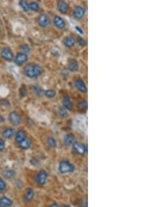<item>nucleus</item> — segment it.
Segmentation results:
<instances>
[{"instance_id": "obj_16", "label": "nucleus", "mask_w": 157, "mask_h": 207, "mask_svg": "<svg viewBox=\"0 0 157 207\" xmlns=\"http://www.w3.org/2000/svg\"><path fill=\"white\" fill-rule=\"evenodd\" d=\"M27 138V134L24 130H20L16 132V135H15V142H17V144H19L20 142H21L23 140H24L25 138Z\"/></svg>"}, {"instance_id": "obj_25", "label": "nucleus", "mask_w": 157, "mask_h": 207, "mask_svg": "<svg viewBox=\"0 0 157 207\" xmlns=\"http://www.w3.org/2000/svg\"><path fill=\"white\" fill-rule=\"evenodd\" d=\"M29 10L35 11V12H36V11H38L40 9L39 4L35 2V1H32V2L29 3Z\"/></svg>"}, {"instance_id": "obj_8", "label": "nucleus", "mask_w": 157, "mask_h": 207, "mask_svg": "<svg viewBox=\"0 0 157 207\" xmlns=\"http://www.w3.org/2000/svg\"><path fill=\"white\" fill-rule=\"evenodd\" d=\"M86 13V10L85 8L80 7V6H77L74 8L73 9V16L77 20H80L82 19V17L85 16Z\"/></svg>"}, {"instance_id": "obj_32", "label": "nucleus", "mask_w": 157, "mask_h": 207, "mask_svg": "<svg viewBox=\"0 0 157 207\" xmlns=\"http://www.w3.org/2000/svg\"><path fill=\"white\" fill-rule=\"evenodd\" d=\"M5 148V142L2 139H0V151H3Z\"/></svg>"}, {"instance_id": "obj_29", "label": "nucleus", "mask_w": 157, "mask_h": 207, "mask_svg": "<svg viewBox=\"0 0 157 207\" xmlns=\"http://www.w3.org/2000/svg\"><path fill=\"white\" fill-rule=\"evenodd\" d=\"M7 188V183L2 179L0 178V193L2 192Z\"/></svg>"}, {"instance_id": "obj_21", "label": "nucleus", "mask_w": 157, "mask_h": 207, "mask_svg": "<svg viewBox=\"0 0 157 207\" xmlns=\"http://www.w3.org/2000/svg\"><path fill=\"white\" fill-rule=\"evenodd\" d=\"M18 144H19V146L21 148V149L26 150L29 149V147L31 146V140L27 137L24 140H23L22 142H20Z\"/></svg>"}, {"instance_id": "obj_17", "label": "nucleus", "mask_w": 157, "mask_h": 207, "mask_svg": "<svg viewBox=\"0 0 157 207\" xmlns=\"http://www.w3.org/2000/svg\"><path fill=\"white\" fill-rule=\"evenodd\" d=\"M34 191L33 189L31 188H28L27 189L26 193H25V194L24 195V200L25 202H30V201L32 200L33 198H34Z\"/></svg>"}, {"instance_id": "obj_27", "label": "nucleus", "mask_w": 157, "mask_h": 207, "mask_svg": "<svg viewBox=\"0 0 157 207\" xmlns=\"http://www.w3.org/2000/svg\"><path fill=\"white\" fill-rule=\"evenodd\" d=\"M59 112H60V116L64 117V118L67 117L68 116L67 111H66V109L64 106L60 107V108H59Z\"/></svg>"}, {"instance_id": "obj_30", "label": "nucleus", "mask_w": 157, "mask_h": 207, "mask_svg": "<svg viewBox=\"0 0 157 207\" xmlns=\"http://www.w3.org/2000/svg\"><path fill=\"white\" fill-rule=\"evenodd\" d=\"M78 107L82 110H85L87 108V104L85 101H81L78 103Z\"/></svg>"}, {"instance_id": "obj_28", "label": "nucleus", "mask_w": 157, "mask_h": 207, "mask_svg": "<svg viewBox=\"0 0 157 207\" xmlns=\"http://www.w3.org/2000/svg\"><path fill=\"white\" fill-rule=\"evenodd\" d=\"M76 42H78V43L79 44L80 46L83 47V46H85L86 45H87V42H86L83 38H81V37L78 36L77 38H76Z\"/></svg>"}, {"instance_id": "obj_24", "label": "nucleus", "mask_w": 157, "mask_h": 207, "mask_svg": "<svg viewBox=\"0 0 157 207\" xmlns=\"http://www.w3.org/2000/svg\"><path fill=\"white\" fill-rule=\"evenodd\" d=\"M19 4L20 6V7L22 8L23 11L25 12H28L29 11V3L27 2L25 0H20L19 2Z\"/></svg>"}, {"instance_id": "obj_14", "label": "nucleus", "mask_w": 157, "mask_h": 207, "mask_svg": "<svg viewBox=\"0 0 157 207\" xmlns=\"http://www.w3.org/2000/svg\"><path fill=\"white\" fill-rule=\"evenodd\" d=\"M63 106L68 110H72L73 108V105L68 96H65L63 99Z\"/></svg>"}, {"instance_id": "obj_23", "label": "nucleus", "mask_w": 157, "mask_h": 207, "mask_svg": "<svg viewBox=\"0 0 157 207\" xmlns=\"http://www.w3.org/2000/svg\"><path fill=\"white\" fill-rule=\"evenodd\" d=\"M47 142H48V145L52 148H55L57 145V140L53 137H48V139H47Z\"/></svg>"}, {"instance_id": "obj_26", "label": "nucleus", "mask_w": 157, "mask_h": 207, "mask_svg": "<svg viewBox=\"0 0 157 207\" xmlns=\"http://www.w3.org/2000/svg\"><path fill=\"white\" fill-rule=\"evenodd\" d=\"M45 96L48 98H52L56 96V92L52 89H48L44 92Z\"/></svg>"}, {"instance_id": "obj_11", "label": "nucleus", "mask_w": 157, "mask_h": 207, "mask_svg": "<svg viewBox=\"0 0 157 207\" xmlns=\"http://www.w3.org/2000/svg\"><path fill=\"white\" fill-rule=\"evenodd\" d=\"M1 56L8 62H11L14 59V55L9 48H4L1 52Z\"/></svg>"}, {"instance_id": "obj_4", "label": "nucleus", "mask_w": 157, "mask_h": 207, "mask_svg": "<svg viewBox=\"0 0 157 207\" xmlns=\"http://www.w3.org/2000/svg\"><path fill=\"white\" fill-rule=\"evenodd\" d=\"M73 149L76 153L80 155H85L87 151V148L85 144L79 142H73Z\"/></svg>"}, {"instance_id": "obj_9", "label": "nucleus", "mask_w": 157, "mask_h": 207, "mask_svg": "<svg viewBox=\"0 0 157 207\" xmlns=\"http://www.w3.org/2000/svg\"><path fill=\"white\" fill-rule=\"evenodd\" d=\"M54 25L58 29H64L66 27V21L62 17L56 15L53 19Z\"/></svg>"}, {"instance_id": "obj_34", "label": "nucleus", "mask_w": 157, "mask_h": 207, "mask_svg": "<svg viewBox=\"0 0 157 207\" xmlns=\"http://www.w3.org/2000/svg\"><path fill=\"white\" fill-rule=\"evenodd\" d=\"M4 122V117L0 114V123H2Z\"/></svg>"}, {"instance_id": "obj_13", "label": "nucleus", "mask_w": 157, "mask_h": 207, "mask_svg": "<svg viewBox=\"0 0 157 207\" xmlns=\"http://www.w3.org/2000/svg\"><path fill=\"white\" fill-rule=\"evenodd\" d=\"M76 43V40L74 37L73 36H66L63 39V43L64 46L67 48H71L75 46Z\"/></svg>"}, {"instance_id": "obj_5", "label": "nucleus", "mask_w": 157, "mask_h": 207, "mask_svg": "<svg viewBox=\"0 0 157 207\" xmlns=\"http://www.w3.org/2000/svg\"><path fill=\"white\" fill-rule=\"evenodd\" d=\"M9 119L10 122L11 123V124H13V126H19L21 124L22 119H21V117L18 113L15 111H13L9 114Z\"/></svg>"}, {"instance_id": "obj_31", "label": "nucleus", "mask_w": 157, "mask_h": 207, "mask_svg": "<svg viewBox=\"0 0 157 207\" xmlns=\"http://www.w3.org/2000/svg\"><path fill=\"white\" fill-rule=\"evenodd\" d=\"M22 49L23 50V52L25 54L27 53V52H30V48H29V47L27 46V45H25V46H23L22 47Z\"/></svg>"}, {"instance_id": "obj_7", "label": "nucleus", "mask_w": 157, "mask_h": 207, "mask_svg": "<svg viewBox=\"0 0 157 207\" xmlns=\"http://www.w3.org/2000/svg\"><path fill=\"white\" fill-rule=\"evenodd\" d=\"M38 23L41 27H46L50 24V19L48 15L42 13L39 16Z\"/></svg>"}, {"instance_id": "obj_10", "label": "nucleus", "mask_w": 157, "mask_h": 207, "mask_svg": "<svg viewBox=\"0 0 157 207\" xmlns=\"http://www.w3.org/2000/svg\"><path fill=\"white\" fill-rule=\"evenodd\" d=\"M57 7L59 11L64 14L68 13V11H69V6L64 0H59L57 4Z\"/></svg>"}, {"instance_id": "obj_12", "label": "nucleus", "mask_w": 157, "mask_h": 207, "mask_svg": "<svg viewBox=\"0 0 157 207\" xmlns=\"http://www.w3.org/2000/svg\"><path fill=\"white\" fill-rule=\"evenodd\" d=\"M74 85H75L76 89H78V90H79L82 93L87 92V87H86V85L85 83H84L83 80H82L80 79L76 80L75 82H74Z\"/></svg>"}, {"instance_id": "obj_6", "label": "nucleus", "mask_w": 157, "mask_h": 207, "mask_svg": "<svg viewBox=\"0 0 157 207\" xmlns=\"http://www.w3.org/2000/svg\"><path fill=\"white\" fill-rule=\"evenodd\" d=\"M27 60H28V56H27V54L24 53V52H19L14 58L15 63L18 66L23 65L25 63H26Z\"/></svg>"}, {"instance_id": "obj_20", "label": "nucleus", "mask_w": 157, "mask_h": 207, "mask_svg": "<svg viewBox=\"0 0 157 207\" xmlns=\"http://www.w3.org/2000/svg\"><path fill=\"white\" fill-rule=\"evenodd\" d=\"M12 200H10L9 198H7V197H2V198L0 199V206L8 207L12 206Z\"/></svg>"}, {"instance_id": "obj_3", "label": "nucleus", "mask_w": 157, "mask_h": 207, "mask_svg": "<svg viewBox=\"0 0 157 207\" xmlns=\"http://www.w3.org/2000/svg\"><path fill=\"white\" fill-rule=\"evenodd\" d=\"M47 179H48V173L44 169H41L37 173L35 177V181L39 185H44L46 184Z\"/></svg>"}, {"instance_id": "obj_1", "label": "nucleus", "mask_w": 157, "mask_h": 207, "mask_svg": "<svg viewBox=\"0 0 157 207\" xmlns=\"http://www.w3.org/2000/svg\"><path fill=\"white\" fill-rule=\"evenodd\" d=\"M24 73L27 77L36 78L41 75L43 73V69L38 64H28L24 67Z\"/></svg>"}, {"instance_id": "obj_22", "label": "nucleus", "mask_w": 157, "mask_h": 207, "mask_svg": "<svg viewBox=\"0 0 157 207\" xmlns=\"http://www.w3.org/2000/svg\"><path fill=\"white\" fill-rule=\"evenodd\" d=\"M15 174H16V172L14 170H13V169H7V170L4 172L3 173L4 177L7 179L13 178Z\"/></svg>"}, {"instance_id": "obj_19", "label": "nucleus", "mask_w": 157, "mask_h": 207, "mask_svg": "<svg viewBox=\"0 0 157 207\" xmlns=\"http://www.w3.org/2000/svg\"><path fill=\"white\" fill-rule=\"evenodd\" d=\"M74 141H75V136H74V135L72 134V133H69V134L66 135L65 136V138H64V144H65L66 145H67V146L72 145V144H73Z\"/></svg>"}, {"instance_id": "obj_18", "label": "nucleus", "mask_w": 157, "mask_h": 207, "mask_svg": "<svg viewBox=\"0 0 157 207\" xmlns=\"http://www.w3.org/2000/svg\"><path fill=\"white\" fill-rule=\"evenodd\" d=\"M15 130L13 128H7L2 131V135L7 139H10L14 135Z\"/></svg>"}, {"instance_id": "obj_2", "label": "nucleus", "mask_w": 157, "mask_h": 207, "mask_svg": "<svg viewBox=\"0 0 157 207\" xmlns=\"http://www.w3.org/2000/svg\"><path fill=\"white\" fill-rule=\"evenodd\" d=\"M75 170V167L70 162L62 161L59 163V172L60 174H64L66 173H72Z\"/></svg>"}, {"instance_id": "obj_33", "label": "nucleus", "mask_w": 157, "mask_h": 207, "mask_svg": "<svg viewBox=\"0 0 157 207\" xmlns=\"http://www.w3.org/2000/svg\"><path fill=\"white\" fill-rule=\"evenodd\" d=\"M35 90H36V93L38 95H41V93L44 92V91L42 90V89H41V88H40L39 87H36V88H35Z\"/></svg>"}, {"instance_id": "obj_15", "label": "nucleus", "mask_w": 157, "mask_h": 207, "mask_svg": "<svg viewBox=\"0 0 157 207\" xmlns=\"http://www.w3.org/2000/svg\"><path fill=\"white\" fill-rule=\"evenodd\" d=\"M68 68L71 72H76L79 69V64L76 60H71L68 63Z\"/></svg>"}]
</instances>
